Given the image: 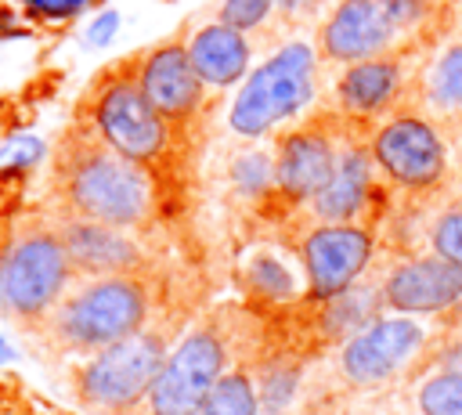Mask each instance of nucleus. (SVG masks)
<instances>
[{
  "mask_svg": "<svg viewBox=\"0 0 462 415\" xmlns=\"http://www.w3.org/2000/svg\"><path fill=\"white\" fill-rule=\"evenodd\" d=\"M58 188L65 213L123 231L144 227L155 209V191L144 166L108 148L97 134L65 144L58 162Z\"/></svg>",
  "mask_w": 462,
  "mask_h": 415,
  "instance_id": "f257e3e1",
  "label": "nucleus"
},
{
  "mask_svg": "<svg viewBox=\"0 0 462 415\" xmlns=\"http://www.w3.org/2000/svg\"><path fill=\"white\" fill-rule=\"evenodd\" d=\"M148 310L152 292L141 274L83 278L43 321V336L69 354H101L137 336L148 321Z\"/></svg>",
  "mask_w": 462,
  "mask_h": 415,
  "instance_id": "f03ea898",
  "label": "nucleus"
},
{
  "mask_svg": "<svg viewBox=\"0 0 462 415\" xmlns=\"http://www.w3.org/2000/svg\"><path fill=\"white\" fill-rule=\"evenodd\" d=\"M76 267L61 242L58 224H25L0 253V307L22 321L43 328L54 307L69 296Z\"/></svg>",
  "mask_w": 462,
  "mask_h": 415,
  "instance_id": "7ed1b4c3",
  "label": "nucleus"
},
{
  "mask_svg": "<svg viewBox=\"0 0 462 415\" xmlns=\"http://www.w3.org/2000/svg\"><path fill=\"white\" fill-rule=\"evenodd\" d=\"M314 72L318 61L310 43H285L242 83L227 112V126L238 137H263L274 123L296 115L314 97Z\"/></svg>",
  "mask_w": 462,
  "mask_h": 415,
  "instance_id": "20e7f679",
  "label": "nucleus"
},
{
  "mask_svg": "<svg viewBox=\"0 0 462 415\" xmlns=\"http://www.w3.org/2000/svg\"><path fill=\"white\" fill-rule=\"evenodd\" d=\"M166 357H170L166 336L159 328H141L137 336L94 354L79 368L76 390L90 408L123 415L134 404L148 401Z\"/></svg>",
  "mask_w": 462,
  "mask_h": 415,
  "instance_id": "39448f33",
  "label": "nucleus"
},
{
  "mask_svg": "<svg viewBox=\"0 0 462 415\" xmlns=\"http://www.w3.org/2000/svg\"><path fill=\"white\" fill-rule=\"evenodd\" d=\"M227 364V343L213 325L195 328L180 339L177 350H170L152 393H148V415H199L213 393V386L224 379Z\"/></svg>",
  "mask_w": 462,
  "mask_h": 415,
  "instance_id": "423d86ee",
  "label": "nucleus"
},
{
  "mask_svg": "<svg viewBox=\"0 0 462 415\" xmlns=\"http://www.w3.org/2000/svg\"><path fill=\"white\" fill-rule=\"evenodd\" d=\"M94 134L134 162H152L170 137V123L148 101L137 72H123L101 87L94 97Z\"/></svg>",
  "mask_w": 462,
  "mask_h": 415,
  "instance_id": "0eeeda50",
  "label": "nucleus"
},
{
  "mask_svg": "<svg viewBox=\"0 0 462 415\" xmlns=\"http://www.w3.org/2000/svg\"><path fill=\"white\" fill-rule=\"evenodd\" d=\"M310 300L328 303L346 292L372 260V235L361 224H318L300 245Z\"/></svg>",
  "mask_w": 462,
  "mask_h": 415,
  "instance_id": "6e6552de",
  "label": "nucleus"
},
{
  "mask_svg": "<svg viewBox=\"0 0 462 415\" xmlns=\"http://www.w3.org/2000/svg\"><path fill=\"white\" fill-rule=\"evenodd\" d=\"M426 332L411 318H375L339 350V372L350 386H379L393 379L411 354H419Z\"/></svg>",
  "mask_w": 462,
  "mask_h": 415,
  "instance_id": "1a4fd4ad",
  "label": "nucleus"
},
{
  "mask_svg": "<svg viewBox=\"0 0 462 415\" xmlns=\"http://www.w3.org/2000/svg\"><path fill=\"white\" fill-rule=\"evenodd\" d=\"M375 166L401 188L422 191L444 177V144L437 130L419 115H397L372 137Z\"/></svg>",
  "mask_w": 462,
  "mask_h": 415,
  "instance_id": "9d476101",
  "label": "nucleus"
},
{
  "mask_svg": "<svg viewBox=\"0 0 462 415\" xmlns=\"http://www.w3.org/2000/svg\"><path fill=\"white\" fill-rule=\"evenodd\" d=\"M61 242L69 249V260L79 278H108V274H137L144 263L141 245L130 238V231L97 224L87 217L61 213L58 217Z\"/></svg>",
  "mask_w": 462,
  "mask_h": 415,
  "instance_id": "9b49d317",
  "label": "nucleus"
},
{
  "mask_svg": "<svg viewBox=\"0 0 462 415\" xmlns=\"http://www.w3.org/2000/svg\"><path fill=\"white\" fill-rule=\"evenodd\" d=\"M383 303L397 314H440L462 303V267L440 256L397 263L383 281Z\"/></svg>",
  "mask_w": 462,
  "mask_h": 415,
  "instance_id": "f8f14e48",
  "label": "nucleus"
},
{
  "mask_svg": "<svg viewBox=\"0 0 462 415\" xmlns=\"http://www.w3.org/2000/svg\"><path fill=\"white\" fill-rule=\"evenodd\" d=\"M137 83L166 123H180L195 115L206 97V83L195 72L184 43H159L148 58H141Z\"/></svg>",
  "mask_w": 462,
  "mask_h": 415,
  "instance_id": "ddd939ff",
  "label": "nucleus"
},
{
  "mask_svg": "<svg viewBox=\"0 0 462 415\" xmlns=\"http://www.w3.org/2000/svg\"><path fill=\"white\" fill-rule=\"evenodd\" d=\"M336 144L321 126H300L278 141L274 188L292 202H310L336 170Z\"/></svg>",
  "mask_w": 462,
  "mask_h": 415,
  "instance_id": "4468645a",
  "label": "nucleus"
},
{
  "mask_svg": "<svg viewBox=\"0 0 462 415\" xmlns=\"http://www.w3.org/2000/svg\"><path fill=\"white\" fill-rule=\"evenodd\" d=\"M393 25L379 0H339L328 22L321 25V54L328 61H368L375 58L390 40Z\"/></svg>",
  "mask_w": 462,
  "mask_h": 415,
  "instance_id": "2eb2a0df",
  "label": "nucleus"
},
{
  "mask_svg": "<svg viewBox=\"0 0 462 415\" xmlns=\"http://www.w3.org/2000/svg\"><path fill=\"white\" fill-rule=\"evenodd\" d=\"M368 184H372V152H365L361 144L339 148L328 184L310 198L314 217L321 224H354V217L365 209Z\"/></svg>",
  "mask_w": 462,
  "mask_h": 415,
  "instance_id": "dca6fc26",
  "label": "nucleus"
},
{
  "mask_svg": "<svg viewBox=\"0 0 462 415\" xmlns=\"http://www.w3.org/2000/svg\"><path fill=\"white\" fill-rule=\"evenodd\" d=\"M184 47L206 87H231L249 69V40L227 22H209L195 29Z\"/></svg>",
  "mask_w": 462,
  "mask_h": 415,
  "instance_id": "f3484780",
  "label": "nucleus"
},
{
  "mask_svg": "<svg viewBox=\"0 0 462 415\" xmlns=\"http://www.w3.org/2000/svg\"><path fill=\"white\" fill-rule=\"evenodd\" d=\"M401 83V69L386 58H368L357 65H346V72L339 76V105L350 115H372L379 108H386V101L397 94Z\"/></svg>",
  "mask_w": 462,
  "mask_h": 415,
  "instance_id": "a211bd4d",
  "label": "nucleus"
},
{
  "mask_svg": "<svg viewBox=\"0 0 462 415\" xmlns=\"http://www.w3.org/2000/svg\"><path fill=\"white\" fill-rule=\"evenodd\" d=\"M379 300H383V289L372 292V289H357L350 285L346 292L332 296L325 303V314H321V328L328 339H354L361 328H368L375 321V310H379Z\"/></svg>",
  "mask_w": 462,
  "mask_h": 415,
  "instance_id": "6ab92c4d",
  "label": "nucleus"
},
{
  "mask_svg": "<svg viewBox=\"0 0 462 415\" xmlns=\"http://www.w3.org/2000/svg\"><path fill=\"white\" fill-rule=\"evenodd\" d=\"M245 285L260 296V300H271V303H285L296 296V274L282 263V256L260 249L245 260V271H242Z\"/></svg>",
  "mask_w": 462,
  "mask_h": 415,
  "instance_id": "aec40b11",
  "label": "nucleus"
},
{
  "mask_svg": "<svg viewBox=\"0 0 462 415\" xmlns=\"http://www.w3.org/2000/svg\"><path fill=\"white\" fill-rule=\"evenodd\" d=\"M199 415H260V393L245 368L224 372Z\"/></svg>",
  "mask_w": 462,
  "mask_h": 415,
  "instance_id": "412c9836",
  "label": "nucleus"
},
{
  "mask_svg": "<svg viewBox=\"0 0 462 415\" xmlns=\"http://www.w3.org/2000/svg\"><path fill=\"white\" fill-rule=\"evenodd\" d=\"M419 411L422 415H462V372H433L419 386Z\"/></svg>",
  "mask_w": 462,
  "mask_h": 415,
  "instance_id": "4be33fe9",
  "label": "nucleus"
},
{
  "mask_svg": "<svg viewBox=\"0 0 462 415\" xmlns=\"http://www.w3.org/2000/svg\"><path fill=\"white\" fill-rule=\"evenodd\" d=\"M231 184L242 191V195H249V198H256V195H263L271 184H274V159L267 155V152H242L235 162H231Z\"/></svg>",
  "mask_w": 462,
  "mask_h": 415,
  "instance_id": "5701e85b",
  "label": "nucleus"
},
{
  "mask_svg": "<svg viewBox=\"0 0 462 415\" xmlns=\"http://www.w3.org/2000/svg\"><path fill=\"white\" fill-rule=\"evenodd\" d=\"M430 90H433V101H437L440 108H462V43L448 47V51L437 58Z\"/></svg>",
  "mask_w": 462,
  "mask_h": 415,
  "instance_id": "b1692460",
  "label": "nucleus"
},
{
  "mask_svg": "<svg viewBox=\"0 0 462 415\" xmlns=\"http://www.w3.org/2000/svg\"><path fill=\"white\" fill-rule=\"evenodd\" d=\"M296 383H300V368H296V364H285V361L267 364L263 375H260V408H263L267 415L285 411V404H289L292 393H296Z\"/></svg>",
  "mask_w": 462,
  "mask_h": 415,
  "instance_id": "393cba45",
  "label": "nucleus"
},
{
  "mask_svg": "<svg viewBox=\"0 0 462 415\" xmlns=\"http://www.w3.org/2000/svg\"><path fill=\"white\" fill-rule=\"evenodd\" d=\"M430 242H433V256L462 267V209L440 213L433 231H430Z\"/></svg>",
  "mask_w": 462,
  "mask_h": 415,
  "instance_id": "a878e982",
  "label": "nucleus"
},
{
  "mask_svg": "<svg viewBox=\"0 0 462 415\" xmlns=\"http://www.w3.org/2000/svg\"><path fill=\"white\" fill-rule=\"evenodd\" d=\"M274 4H278V0H224L220 22H227V25H235V29H242V32H249V29H256V25L271 14Z\"/></svg>",
  "mask_w": 462,
  "mask_h": 415,
  "instance_id": "bb28decb",
  "label": "nucleus"
},
{
  "mask_svg": "<svg viewBox=\"0 0 462 415\" xmlns=\"http://www.w3.org/2000/svg\"><path fill=\"white\" fill-rule=\"evenodd\" d=\"M390 25L393 29H408V25H419L430 11V0H379Z\"/></svg>",
  "mask_w": 462,
  "mask_h": 415,
  "instance_id": "cd10ccee",
  "label": "nucleus"
},
{
  "mask_svg": "<svg viewBox=\"0 0 462 415\" xmlns=\"http://www.w3.org/2000/svg\"><path fill=\"white\" fill-rule=\"evenodd\" d=\"M7 357H11V350H7V346H4V339H0V361H7Z\"/></svg>",
  "mask_w": 462,
  "mask_h": 415,
  "instance_id": "c85d7f7f",
  "label": "nucleus"
},
{
  "mask_svg": "<svg viewBox=\"0 0 462 415\" xmlns=\"http://www.w3.org/2000/svg\"><path fill=\"white\" fill-rule=\"evenodd\" d=\"M458 307H462V303H458Z\"/></svg>",
  "mask_w": 462,
  "mask_h": 415,
  "instance_id": "c756f323",
  "label": "nucleus"
}]
</instances>
